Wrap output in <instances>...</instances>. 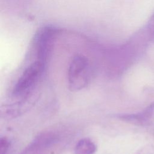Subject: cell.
I'll list each match as a JSON object with an SVG mask.
<instances>
[{
    "label": "cell",
    "instance_id": "obj_3",
    "mask_svg": "<svg viewBox=\"0 0 154 154\" xmlns=\"http://www.w3.org/2000/svg\"><path fill=\"white\" fill-rule=\"evenodd\" d=\"M57 141V137L51 132L40 134L21 152L20 154H45Z\"/></svg>",
    "mask_w": 154,
    "mask_h": 154
},
{
    "label": "cell",
    "instance_id": "obj_6",
    "mask_svg": "<svg viewBox=\"0 0 154 154\" xmlns=\"http://www.w3.org/2000/svg\"><path fill=\"white\" fill-rule=\"evenodd\" d=\"M146 31L150 40L154 41V13L151 16L148 22L146 27Z\"/></svg>",
    "mask_w": 154,
    "mask_h": 154
},
{
    "label": "cell",
    "instance_id": "obj_1",
    "mask_svg": "<svg viewBox=\"0 0 154 154\" xmlns=\"http://www.w3.org/2000/svg\"><path fill=\"white\" fill-rule=\"evenodd\" d=\"M90 66L88 59L82 55H76L73 57L68 69V82L69 88L72 91H78L87 84Z\"/></svg>",
    "mask_w": 154,
    "mask_h": 154
},
{
    "label": "cell",
    "instance_id": "obj_5",
    "mask_svg": "<svg viewBox=\"0 0 154 154\" xmlns=\"http://www.w3.org/2000/svg\"><path fill=\"white\" fill-rule=\"evenodd\" d=\"M95 143L88 138H83L76 144L75 154H94L96 151Z\"/></svg>",
    "mask_w": 154,
    "mask_h": 154
},
{
    "label": "cell",
    "instance_id": "obj_8",
    "mask_svg": "<svg viewBox=\"0 0 154 154\" xmlns=\"http://www.w3.org/2000/svg\"><path fill=\"white\" fill-rule=\"evenodd\" d=\"M137 154H154V151H153L152 150H151L150 148H147L146 149H144L141 150L140 152H139Z\"/></svg>",
    "mask_w": 154,
    "mask_h": 154
},
{
    "label": "cell",
    "instance_id": "obj_4",
    "mask_svg": "<svg viewBox=\"0 0 154 154\" xmlns=\"http://www.w3.org/2000/svg\"><path fill=\"white\" fill-rule=\"evenodd\" d=\"M154 113V102L151 103L143 111L135 114H117L116 117L124 122L135 125L146 126L150 121Z\"/></svg>",
    "mask_w": 154,
    "mask_h": 154
},
{
    "label": "cell",
    "instance_id": "obj_2",
    "mask_svg": "<svg viewBox=\"0 0 154 154\" xmlns=\"http://www.w3.org/2000/svg\"><path fill=\"white\" fill-rule=\"evenodd\" d=\"M45 65L37 60L26 67L14 87L13 95L21 96L28 93L37 82Z\"/></svg>",
    "mask_w": 154,
    "mask_h": 154
},
{
    "label": "cell",
    "instance_id": "obj_7",
    "mask_svg": "<svg viewBox=\"0 0 154 154\" xmlns=\"http://www.w3.org/2000/svg\"><path fill=\"white\" fill-rule=\"evenodd\" d=\"M10 147V141L5 137H2L0 140V154H6Z\"/></svg>",
    "mask_w": 154,
    "mask_h": 154
}]
</instances>
